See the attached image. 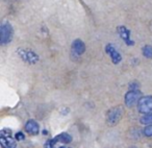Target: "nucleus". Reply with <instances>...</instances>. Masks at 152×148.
Instances as JSON below:
<instances>
[{"label": "nucleus", "mask_w": 152, "mask_h": 148, "mask_svg": "<svg viewBox=\"0 0 152 148\" xmlns=\"http://www.w3.org/2000/svg\"><path fill=\"white\" fill-rule=\"evenodd\" d=\"M10 129H2L0 133V144L2 148H16V141L12 138Z\"/></svg>", "instance_id": "obj_1"}, {"label": "nucleus", "mask_w": 152, "mask_h": 148, "mask_svg": "<svg viewBox=\"0 0 152 148\" xmlns=\"http://www.w3.org/2000/svg\"><path fill=\"white\" fill-rule=\"evenodd\" d=\"M122 114H123V110L121 106H115V108H110L107 112L106 115V121L110 125L114 126L115 124L119 122L122 118Z\"/></svg>", "instance_id": "obj_2"}, {"label": "nucleus", "mask_w": 152, "mask_h": 148, "mask_svg": "<svg viewBox=\"0 0 152 148\" xmlns=\"http://www.w3.org/2000/svg\"><path fill=\"white\" fill-rule=\"evenodd\" d=\"M13 27L10 23H3L0 28V42L2 45L10 43L13 39Z\"/></svg>", "instance_id": "obj_3"}, {"label": "nucleus", "mask_w": 152, "mask_h": 148, "mask_svg": "<svg viewBox=\"0 0 152 148\" xmlns=\"http://www.w3.org/2000/svg\"><path fill=\"white\" fill-rule=\"evenodd\" d=\"M137 110L142 114H149L152 112V96H144L137 102Z\"/></svg>", "instance_id": "obj_4"}, {"label": "nucleus", "mask_w": 152, "mask_h": 148, "mask_svg": "<svg viewBox=\"0 0 152 148\" xmlns=\"http://www.w3.org/2000/svg\"><path fill=\"white\" fill-rule=\"evenodd\" d=\"M18 53L24 62L28 64H36L39 61V55L30 49H19Z\"/></svg>", "instance_id": "obj_5"}, {"label": "nucleus", "mask_w": 152, "mask_h": 148, "mask_svg": "<svg viewBox=\"0 0 152 148\" xmlns=\"http://www.w3.org/2000/svg\"><path fill=\"white\" fill-rule=\"evenodd\" d=\"M142 94L139 90H130L128 93H126L124 97L125 104H126L128 108H131L134 104H137L139 102V100L141 99Z\"/></svg>", "instance_id": "obj_6"}, {"label": "nucleus", "mask_w": 152, "mask_h": 148, "mask_svg": "<svg viewBox=\"0 0 152 148\" xmlns=\"http://www.w3.org/2000/svg\"><path fill=\"white\" fill-rule=\"evenodd\" d=\"M105 51H106V53L110 56V59H112V61L114 64H116L117 65V64H119L121 61H122V56H121V54L118 52V50H117V49L115 48L112 44L106 45Z\"/></svg>", "instance_id": "obj_7"}, {"label": "nucleus", "mask_w": 152, "mask_h": 148, "mask_svg": "<svg viewBox=\"0 0 152 148\" xmlns=\"http://www.w3.org/2000/svg\"><path fill=\"white\" fill-rule=\"evenodd\" d=\"M118 32H119V34H120L121 38L123 39V41H125V43H126L128 46L134 45V42L130 40V32H129V30L127 29L125 26H119Z\"/></svg>", "instance_id": "obj_8"}, {"label": "nucleus", "mask_w": 152, "mask_h": 148, "mask_svg": "<svg viewBox=\"0 0 152 148\" xmlns=\"http://www.w3.org/2000/svg\"><path fill=\"white\" fill-rule=\"evenodd\" d=\"M72 50L77 55H80V54H83V53H85V51H86L85 43L81 40H79V39L73 41V43H72Z\"/></svg>", "instance_id": "obj_9"}, {"label": "nucleus", "mask_w": 152, "mask_h": 148, "mask_svg": "<svg viewBox=\"0 0 152 148\" xmlns=\"http://www.w3.org/2000/svg\"><path fill=\"white\" fill-rule=\"evenodd\" d=\"M25 130L26 133H30V135H38L40 131V126L34 120H28L25 124Z\"/></svg>", "instance_id": "obj_10"}, {"label": "nucleus", "mask_w": 152, "mask_h": 148, "mask_svg": "<svg viewBox=\"0 0 152 148\" xmlns=\"http://www.w3.org/2000/svg\"><path fill=\"white\" fill-rule=\"evenodd\" d=\"M52 141L54 142V143H57V142H58V143L68 144V143H71L72 142V137L67 133H59L58 136H56Z\"/></svg>", "instance_id": "obj_11"}, {"label": "nucleus", "mask_w": 152, "mask_h": 148, "mask_svg": "<svg viewBox=\"0 0 152 148\" xmlns=\"http://www.w3.org/2000/svg\"><path fill=\"white\" fill-rule=\"evenodd\" d=\"M140 121H141L142 124H145V125L152 124V112L149 113V114H146L144 117H142Z\"/></svg>", "instance_id": "obj_12"}, {"label": "nucleus", "mask_w": 152, "mask_h": 148, "mask_svg": "<svg viewBox=\"0 0 152 148\" xmlns=\"http://www.w3.org/2000/svg\"><path fill=\"white\" fill-rule=\"evenodd\" d=\"M143 54L147 59H152V46L150 45H146L143 48Z\"/></svg>", "instance_id": "obj_13"}, {"label": "nucleus", "mask_w": 152, "mask_h": 148, "mask_svg": "<svg viewBox=\"0 0 152 148\" xmlns=\"http://www.w3.org/2000/svg\"><path fill=\"white\" fill-rule=\"evenodd\" d=\"M144 133H145L147 137H152V124H149L148 126L145 127Z\"/></svg>", "instance_id": "obj_14"}, {"label": "nucleus", "mask_w": 152, "mask_h": 148, "mask_svg": "<svg viewBox=\"0 0 152 148\" xmlns=\"http://www.w3.org/2000/svg\"><path fill=\"white\" fill-rule=\"evenodd\" d=\"M45 148H54V142L53 141H48L45 144Z\"/></svg>", "instance_id": "obj_15"}, {"label": "nucleus", "mask_w": 152, "mask_h": 148, "mask_svg": "<svg viewBox=\"0 0 152 148\" xmlns=\"http://www.w3.org/2000/svg\"><path fill=\"white\" fill-rule=\"evenodd\" d=\"M16 139H17V140H23L24 139V135L22 133H18L17 135H16Z\"/></svg>", "instance_id": "obj_16"}, {"label": "nucleus", "mask_w": 152, "mask_h": 148, "mask_svg": "<svg viewBox=\"0 0 152 148\" xmlns=\"http://www.w3.org/2000/svg\"><path fill=\"white\" fill-rule=\"evenodd\" d=\"M59 148H70V147H67V146H61V147H59Z\"/></svg>", "instance_id": "obj_17"}, {"label": "nucleus", "mask_w": 152, "mask_h": 148, "mask_svg": "<svg viewBox=\"0 0 152 148\" xmlns=\"http://www.w3.org/2000/svg\"><path fill=\"white\" fill-rule=\"evenodd\" d=\"M130 148H137V147H130Z\"/></svg>", "instance_id": "obj_18"}]
</instances>
